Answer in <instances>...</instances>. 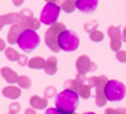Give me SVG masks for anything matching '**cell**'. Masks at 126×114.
<instances>
[{"instance_id": "obj_28", "label": "cell", "mask_w": 126, "mask_h": 114, "mask_svg": "<svg viewBox=\"0 0 126 114\" xmlns=\"http://www.w3.org/2000/svg\"><path fill=\"white\" fill-rule=\"evenodd\" d=\"M116 60L119 62H121V64H126V51H117L116 52Z\"/></svg>"}, {"instance_id": "obj_3", "label": "cell", "mask_w": 126, "mask_h": 114, "mask_svg": "<svg viewBox=\"0 0 126 114\" xmlns=\"http://www.w3.org/2000/svg\"><path fill=\"white\" fill-rule=\"evenodd\" d=\"M109 79L105 76V75H101V76H92L90 79H87V85L92 89L94 88L96 90V105L97 107H105L107 103V99H106V95H105V86H106Z\"/></svg>"}, {"instance_id": "obj_43", "label": "cell", "mask_w": 126, "mask_h": 114, "mask_svg": "<svg viewBox=\"0 0 126 114\" xmlns=\"http://www.w3.org/2000/svg\"><path fill=\"white\" fill-rule=\"evenodd\" d=\"M73 1H76V0H73Z\"/></svg>"}, {"instance_id": "obj_1", "label": "cell", "mask_w": 126, "mask_h": 114, "mask_svg": "<svg viewBox=\"0 0 126 114\" xmlns=\"http://www.w3.org/2000/svg\"><path fill=\"white\" fill-rule=\"evenodd\" d=\"M79 101V95L75 90L64 89L56 95V107L66 114L75 113Z\"/></svg>"}, {"instance_id": "obj_36", "label": "cell", "mask_w": 126, "mask_h": 114, "mask_svg": "<svg viewBox=\"0 0 126 114\" xmlns=\"http://www.w3.org/2000/svg\"><path fill=\"white\" fill-rule=\"evenodd\" d=\"M24 114H37V113H35V109H33V108H28V109L24 112Z\"/></svg>"}, {"instance_id": "obj_20", "label": "cell", "mask_w": 126, "mask_h": 114, "mask_svg": "<svg viewBox=\"0 0 126 114\" xmlns=\"http://www.w3.org/2000/svg\"><path fill=\"white\" fill-rule=\"evenodd\" d=\"M4 51H5V57H6L9 61H18L19 57H20V55L16 52L14 48H12V47H8V48H5Z\"/></svg>"}, {"instance_id": "obj_33", "label": "cell", "mask_w": 126, "mask_h": 114, "mask_svg": "<svg viewBox=\"0 0 126 114\" xmlns=\"http://www.w3.org/2000/svg\"><path fill=\"white\" fill-rule=\"evenodd\" d=\"M8 24V20H6V15H0V30L3 29V27Z\"/></svg>"}, {"instance_id": "obj_7", "label": "cell", "mask_w": 126, "mask_h": 114, "mask_svg": "<svg viewBox=\"0 0 126 114\" xmlns=\"http://www.w3.org/2000/svg\"><path fill=\"white\" fill-rule=\"evenodd\" d=\"M59 14H61V8L58 6V4L47 3L40 12L39 22L44 25H53L54 23H57Z\"/></svg>"}, {"instance_id": "obj_42", "label": "cell", "mask_w": 126, "mask_h": 114, "mask_svg": "<svg viewBox=\"0 0 126 114\" xmlns=\"http://www.w3.org/2000/svg\"><path fill=\"white\" fill-rule=\"evenodd\" d=\"M71 114H77V113H76V112H75V113H71Z\"/></svg>"}, {"instance_id": "obj_26", "label": "cell", "mask_w": 126, "mask_h": 114, "mask_svg": "<svg viewBox=\"0 0 126 114\" xmlns=\"http://www.w3.org/2000/svg\"><path fill=\"white\" fill-rule=\"evenodd\" d=\"M121 47H122V41H121V39L111 41V42H110V48H111V51H113V52H117V51H120Z\"/></svg>"}, {"instance_id": "obj_6", "label": "cell", "mask_w": 126, "mask_h": 114, "mask_svg": "<svg viewBox=\"0 0 126 114\" xmlns=\"http://www.w3.org/2000/svg\"><path fill=\"white\" fill-rule=\"evenodd\" d=\"M58 46L64 52H73V51H76L79 47V38L73 30L64 29L59 34Z\"/></svg>"}, {"instance_id": "obj_29", "label": "cell", "mask_w": 126, "mask_h": 114, "mask_svg": "<svg viewBox=\"0 0 126 114\" xmlns=\"http://www.w3.org/2000/svg\"><path fill=\"white\" fill-rule=\"evenodd\" d=\"M19 14H20V18H33V12L30 9H23Z\"/></svg>"}, {"instance_id": "obj_18", "label": "cell", "mask_w": 126, "mask_h": 114, "mask_svg": "<svg viewBox=\"0 0 126 114\" xmlns=\"http://www.w3.org/2000/svg\"><path fill=\"white\" fill-rule=\"evenodd\" d=\"M28 66L33 70H40V68H44L46 66V60L40 56H37V57H33L28 61Z\"/></svg>"}, {"instance_id": "obj_13", "label": "cell", "mask_w": 126, "mask_h": 114, "mask_svg": "<svg viewBox=\"0 0 126 114\" xmlns=\"http://www.w3.org/2000/svg\"><path fill=\"white\" fill-rule=\"evenodd\" d=\"M3 95L8 99H12V100H15L18 98H20L22 95V90H20L19 86H14V85H9V86H5L3 89Z\"/></svg>"}, {"instance_id": "obj_12", "label": "cell", "mask_w": 126, "mask_h": 114, "mask_svg": "<svg viewBox=\"0 0 126 114\" xmlns=\"http://www.w3.org/2000/svg\"><path fill=\"white\" fill-rule=\"evenodd\" d=\"M19 24L22 25L23 29H32V30H37L40 28V22L39 19L33 18H20Z\"/></svg>"}, {"instance_id": "obj_30", "label": "cell", "mask_w": 126, "mask_h": 114, "mask_svg": "<svg viewBox=\"0 0 126 114\" xmlns=\"http://www.w3.org/2000/svg\"><path fill=\"white\" fill-rule=\"evenodd\" d=\"M9 112H12L14 114H18L20 112V104H19V103H13V104H10Z\"/></svg>"}, {"instance_id": "obj_23", "label": "cell", "mask_w": 126, "mask_h": 114, "mask_svg": "<svg viewBox=\"0 0 126 114\" xmlns=\"http://www.w3.org/2000/svg\"><path fill=\"white\" fill-rule=\"evenodd\" d=\"M5 15H6L8 24H16L20 20V14L19 13H9V14H5Z\"/></svg>"}, {"instance_id": "obj_37", "label": "cell", "mask_w": 126, "mask_h": 114, "mask_svg": "<svg viewBox=\"0 0 126 114\" xmlns=\"http://www.w3.org/2000/svg\"><path fill=\"white\" fill-rule=\"evenodd\" d=\"M5 49V42H4V39L0 38V51H4Z\"/></svg>"}, {"instance_id": "obj_9", "label": "cell", "mask_w": 126, "mask_h": 114, "mask_svg": "<svg viewBox=\"0 0 126 114\" xmlns=\"http://www.w3.org/2000/svg\"><path fill=\"white\" fill-rule=\"evenodd\" d=\"M98 6V0H76V9L85 14H91L96 12Z\"/></svg>"}, {"instance_id": "obj_40", "label": "cell", "mask_w": 126, "mask_h": 114, "mask_svg": "<svg viewBox=\"0 0 126 114\" xmlns=\"http://www.w3.org/2000/svg\"><path fill=\"white\" fill-rule=\"evenodd\" d=\"M83 114H96V113H93V112H87V113H83Z\"/></svg>"}, {"instance_id": "obj_15", "label": "cell", "mask_w": 126, "mask_h": 114, "mask_svg": "<svg viewBox=\"0 0 126 114\" xmlns=\"http://www.w3.org/2000/svg\"><path fill=\"white\" fill-rule=\"evenodd\" d=\"M0 74H1V76L5 79L6 82H9V84H15V82L18 81V74L8 66H4L1 70H0Z\"/></svg>"}, {"instance_id": "obj_22", "label": "cell", "mask_w": 126, "mask_h": 114, "mask_svg": "<svg viewBox=\"0 0 126 114\" xmlns=\"http://www.w3.org/2000/svg\"><path fill=\"white\" fill-rule=\"evenodd\" d=\"M103 38H105V34L101 32V30H98V29L94 30V32H92V33H90V39L92 41V42H96V43L102 42Z\"/></svg>"}, {"instance_id": "obj_21", "label": "cell", "mask_w": 126, "mask_h": 114, "mask_svg": "<svg viewBox=\"0 0 126 114\" xmlns=\"http://www.w3.org/2000/svg\"><path fill=\"white\" fill-rule=\"evenodd\" d=\"M18 85L19 88H23V89H29L30 85H32V80L30 77L25 76V75H22V76H18Z\"/></svg>"}, {"instance_id": "obj_31", "label": "cell", "mask_w": 126, "mask_h": 114, "mask_svg": "<svg viewBox=\"0 0 126 114\" xmlns=\"http://www.w3.org/2000/svg\"><path fill=\"white\" fill-rule=\"evenodd\" d=\"M44 114H66V113H63V112L59 110L58 108H48Z\"/></svg>"}, {"instance_id": "obj_4", "label": "cell", "mask_w": 126, "mask_h": 114, "mask_svg": "<svg viewBox=\"0 0 126 114\" xmlns=\"http://www.w3.org/2000/svg\"><path fill=\"white\" fill-rule=\"evenodd\" d=\"M105 95L107 101H121L126 96V86L119 80H109L105 86Z\"/></svg>"}, {"instance_id": "obj_34", "label": "cell", "mask_w": 126, "mask_h": 114, "mask_svg": "<svg viewBox=\"0 0 126 114\" xmlns=\"http://www.w3.org/2000/svg\"><path fill=\"white\" fill-rule=\"evenodd\" d=\"M24 1H25V0H13V4L15 6H20V5L24 4Z\"/></svg>"}, {"instance_id": "obj_25", "label": "cell", "mask_w": 126, "mask_h": 114, "mask_svg": "<svg viewBox=\"0 0 126 114\" xmlns=\"http://www.w3.org/2000/svg\"><path fill=\"white\" fill-rule=\"evenodd\" d=\"M57 95V89L54 86H47L44 90V98L46 99H50V98H56Z\"/></svg>"}, {"instance_id": "obj_38", "label": "cell", "mask_w": 126, "mask_h": 114, "mask_svg": "<svg viewBox=\"0 0 126 114\" xmlns=\"http://www.w3.org/2000/svg\"><path fill=\"white\" fill-rule=\"evenodd\" d=\"M97 70V65L94 62H91V67H90V71H96Z\"/></svg>"}, {"instance_id": "obj_11", "label": "cell", "mask_w": 126, "mask_h": 114, "mask_svg": "<svg viewBox=\"0 0 126 114\" xmlns=\"http://www.w3.org/2000/svg\"><path fill=\"white\" fill-rule=\"evenodd\" d=\"M22 30H23V28H22V25H20L19 23L13 24L12 27H10L9 32H8V42L10 45H16L18 38H19L20 33H22Z\"/></svg>"}, {"instance_id": "obj_39", "label": "cell", "mask_w": 126, "mask_h": 114, "mask_svg": "<svg viewBox=\"0 0 126 114\" xmlns=\"http://www.w3.org/2000/svg\"><path fill=\"white\" fill-rule=\"evenodd\" d=\"M46 1H47V3H54V4H57L58 0H46Z\"/></svg>"}, {"instance_id": "obj_17", "label": "cell", "mask_w": 126, "mask_h": 114, "mask_svg": "<svg viewBox=\"0 0 126 114\" xmlns=\"http://www.w3.org/2000/svg\"><path fill=\"white\" fill-rule=\"evenodd\" d=\"M57 4L61 8V10H63L67 14H71L76 10V1H73V0H58Z\"/></svg>"}, {"instance_id": "obj_8", "label": "cell", "mask_w": 126, "mask_h": 114, "mask_svg": "<svg viewBox=\"0 0 126 114\" xmlns=\"http://www.w3.org/2000/svg\"><path fill=\"white\" fill-rule=\"evenodd\" d=\"M64 88L69 89V90H75L77 94L82 98V99H90L91 98V88L85 84V82H81L77 79H73V80H67L64 82Z\"/></svg>"}, {"instance_id": "obj_2", "label": "cell", "mask_w": 126, "mask_h": 114, "mask_svg": "<svg viewBox=\"0 0 126 114\" xmlns=\"http://www.w3.org/2000/svg\"><path fill=\"white\" fill-rule=\"evenodd\" d=\"M39 43H40V37L38 36L35 30H32V29H23L18 38V42H16V45L25 53L33 52L39 46Z\"/></svg>"}, {"instance_id": "obj_10", "label": "cell", "mask_w": 126, "mask_h": 114, "mask_svg": "<svg viewBox=\"0 0 126 114\" xmlns=\"http://www.w3.org/2000/svg\"><path fill=\"white\" fill-rule=\"evenodd\" d=\"M91 58L86 55H82L77 58L76 61V67H77V72L82 75H86L87 72H90V67H91Z\"/></svg>"}, {"instance_id": "obj_5", "label": "cell", "mask_w": 126, "mask_h": 114, "mask_svg": "<svg viewBox=\"0 0 126 114\" xmlns=\"http://www.w3.org/2000/svg\"><path fill=\"white\" fill-rule=\"evenodd\" d=\"M64 29H66V25L63 23H54L53 25H50L46 32L44 42H46L47 47L56 53H58L61 51V48L58 46V38H59V34Z\"/></svg>"}, {"instance_id": "obj_24", "label": "cell", "mask_w": 126, "mask_h": 114, "mask_svg": "<svg viewBox=\"0 0 126 114\" xmlns=\"http://www.w3.org/2000/svg\"><path fill=\"white\" fill-rule=\"evenodd\" d=\"M83 28H85V30L90 34V33H92V32H94V30H97V28H98V23L96 22V20H93V22H88V23H86L85 25H83Z\"/></svg>"}, {"instance_id": "obj_16", "label": "cell", "mask_w": 126, "mask_h": 114, "mask_svg": "<svg viewBox=\"0 0 126 114\" xmlns=\"http://www.w3.org/2000/svg\"><path fill=\"white\" fill-rule=\"evenodd\" d=\"M29 104L33 109H46L48 107V99L46 98H40L38 95H33L30 99H29Z\"/></svg>"}, {"instance_id": "obj_19", "label": "cell", "mask_w": 126, "mask_h": 114, "mask_svg": "<svg viewBox=\"0 0 126 114\" xmlns=\"http://www.w3.org/2000/svg\"><path fill=\"white\" fill-rule=\"evenodd\" d=\"M107 34H109V37H110L111 41L121 39V30H120L119 27H115V25L109 27V29H107Z\"/></svg>"}, {"instance_id": "obj_35", "label": "cell", "mask_w": 126, "mask_h": 114, "mask_svg": "<svg viewBox=\"0 0 126 114\" xmlns=\"http://www.w3.org/2000/svg\"><path fill=\"white\" fill-rule=\"evenodd\" d=\"M121 41H122V42H125V43H126V27L124 28L122 33H121Z\"/></svg>"}, {"instance_id": "obj_27", "label": "cell", "mask_w": 126, "mask_h": 114, "mask_svg": "<svg viewBox=\"0 0 126 114\" xmlns=\"http://www.w3.org/2000/svg\"><path fill=\"white\" fill-rule=\"evenodd\" d=\"M105 114H126V108H107L105 110Z\"/></svg>"}, {"instance_id": "obj_41", "label": "cell", "mask_w": 126, "mask_h": 114, "mask_svg": "<svg viewBox=\"0 0 126 114\" xmlns=\"http://www.w3.org/2000/svg\"><path fill=\"white\" fill-rule=\"evenodd\" d=\"M8 114H14V113H12V112H9V113H8Z\"/></svg>"}, {"instance_id": "obj_32", "label": "cell", "mask_w": 126, "mask_h": 114, "mask_svg": "<svg viewBox=\"0 0 126 114\" xmlns=\"http://www.w3.org/2000/svg\"><path fill=\"white\" fill-rule=\"evenodd\" d=\"M28 57L25 56V55H20V57H19V60H18V64L20 65V66H25V65H28Z\"/></svg>"}, {"instance_id": "obj_14", "label": "cell", "mask_w": 126, "mask_h": 114, "mask_svg": "<svg viewBox=\"0 0 126 114\" xmlns=\"http://www.w3.org/2000/svg\"><path fill=\"white\" fill-rule=\"evenodd\" d=\"M47 75H56L58 71V60L53 56H50L46 60V66L43 68Z\"/></svg>"}]
</instances>
